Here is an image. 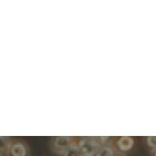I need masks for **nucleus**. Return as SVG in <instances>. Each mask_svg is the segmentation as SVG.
Wrapping results in <instances>:
<instances>
[{
  "instance_id": "1",
  "label": "nucleus",
  "mask_w": 156,
  "mask_h": 156,
  "mask_svg": "<svg viewBox=\"0 0 156 156\" xmlns=\"http://www.w3.org/2000/svg\"><path fill=\"white\" fill-rule=\"evenodd\" d=\"M76 143L83 156H95L98 148L101 147V144L96 140L95 137L91 136L79 137L78 140H76Z\"/></svg>"
},
{
  "instance_id": "2",
  "label": "nucleus",
  "mask_w": 156,
  "mask_h": 156,
  "mask_svg": "<svg viewBox=\"0 0 156 156\" xmlns=\"http://www.w3.org/2000/svg\"><path fill=\"white\" fill-rule=\"evenodd\" d=\"M76 140L72 136H56L52 137L51 145L52 150L57 152L58 154H62L70 145L75 143Z\"/></svg>"
},
{
  "instance_id": "3",
  "label": "nucleus",
  "mask_w": 156,
  "mask_h": 156,
  "mask_svg": "<svg viewBox=\"0 0 156 156\" xmlns=\"http://www.w3.org/2000/svg\"><path fill=\"white\" fill-rule=\"evenodd\" d=\"M8 156H29V147L23 140H12Z\"/></svg>"
},
{
  "instance_id": "4",
  "label": "nucleus",
  "mask_w": 156,
  "mask_h": 156,
  "mask_svg": "<svg viewBox=\"0 0 156 156\" xmlns=\"http://www.w3.org/2000/svg\"><path fill=\"white\" fill-rule=\"evenodd\" d=\"M135 140L130 136H120L115 142V147L119 152H128L134 147Z\"/></svg>"
},
{
  "instance_id": "5",
  "label": "nucleus",
  "mask_w": 156,
  "mask_h": 156,
  "mask_svg": "<svg viewBox=\"0 0 156 156\" xmlns=\"http://www.w3.org/2000/svg\"><path fill=\"white\" fill-rule=\"evenodd\" d=\"M117 153V148L112 145V143L105 144V145H101V147L98 148L97 153L95 156H115Z\"/></svg>"
},
{
  "instance_id": "6",
  "label": "nucleus",
  "mask_w": 156,
  "mask_h": 156,
  "mask_svg": "<svg viewBox=\"0 0 156 156\" xmlns=\"http://www.w3.org/2000/svg\"><path fill=\"white\" fill-rule=\"evenodd\" d=\"M12 140L7 136H0V156H8L9 147Z\"/></svg>"
},
{
  "instance_id": "7",
  "label": "nucleus",
  "mask_w": 156,
  "mask_h": 156,
  "mask_svg": "<svg viewBox=\"0 0 156 156\" xmlns=\"http://www.w3.org/2000/svg\"><path fill=\"white\" fill-rule=\"evenodd\" d=\"M60 156H83V155H81L80 151L78 148L77 143L75 142V143L73 144V145H70L64 153L60 154Z\"/></svg>"
},
{
  "instance_id": "8",
  "label": "nucleus",
  "mask_w": 156,
  "mask_h": 156,
  "mask_svg": "<svg viewBox=\"0 0 156 156\" xmlns=\"http://www.w3.org/2000/svg\"><path fill=\"white\" fill-rule=\"evenodd\" d=\"M146 144L150 148L155 150L156 148V136H147L146 137Z\"/></svg>"
},
{
  "instance_id": "9",
  "label": "nucleus",
  "mask_w": 156,
  "mask_h": 156,
  "mask_svg": "<svg viewBox=\"0 0 156 156\" xmlns=\"http://www.w3.org/2000/svg\"><path fill=\"white\" fill-rule=\"evenodd\" d=\"M152 156H156V148L155 150H152Z\"/></svg>"
},
{
  "instance_id": "10",
  "label": "nucleus",
  "mask_w": 156,
  "mask_h": 156,
  "mask_svg": "<svg viewBox=\"0 0 156 156\" xmlns=\"http://www.w3.org/2000/svg\"><path fill=\"white\" fill-rule=\"evenodd\" d=\"M115 156H119V155H115Z\"/></svg>"
}]
</instances>
